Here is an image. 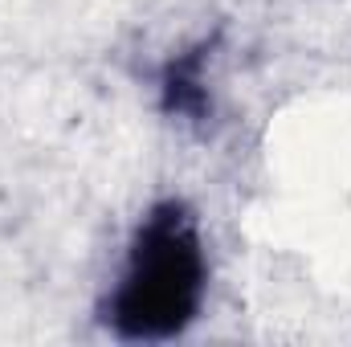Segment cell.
<instances>
[{
	"instance_id": "obj_2",
	"label": "cell",
	"mask_w": 351,
	"mask_h": 347,
	"mask_svg": "<svg viewBox=\"0 0 351 347\" xmlns=\"http://www.w3.org/2000/svg\"><path fill=\"white\" fill-rule=\"evenodd\" d=\"M164 106L168 110H180V115H192L200 119L208 98H204V86H200V58H184L168 70V82H164Z\"/></svg>"
},
{
	"instance_id": "obj_1",
	"label": "cell",
	"mask_w": 351,
	"mask_h": 347,
	"mask_svg": "<svg viewBox=\"0 0 351 347\" xmlns=\"http://www.w3.org/2000/svg\"><path fill=\"white\" fill-rule=\"evenodd\" d=\"M204 286L200 241L184 208L164 204L139 233L131 274L114 298V327L131 339H164L188 327Z\"/></svg>"
}]
</instances>
